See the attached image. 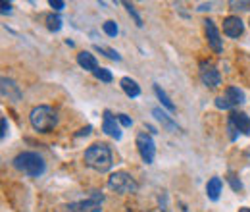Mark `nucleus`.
Instances as JSON below:
<instances>
[{"mask_svg":"<svg viewBox=\"0 0 250 212\" xmlns=\"http://www.w3.org/2000/svg\"><path fill=\"white\" fill-rule=\"evenodd\" d=\"M83 160L85 164L98 172V174H104V172H110L112 166H114V156H112V149L106 145V143H93L85 154H83Z\"/></svg>","mask_w":250,"mask_h":212,"instance_id":"nucleus-1","label":"nucleus"},{"mask_svg":"<svg viewBox=\"0 0 250 212\" xmlns=\"http://www.w3.org/2000/svg\"><path fill=\"white\" fill-rule=\"evenodd\" d=\"M14 168L29 178H41L46 170V162L44 158L39 154V152H33V151H25V152H20L16 158H14Z\"/></svg>","mask_w":250,"mask_h":212,"instance_id":"nucleus-2","label":"nucleus"},{"mask_svg":"<svg viewBox=\"0 0 250 212\" xmlns=\"http://www.w3.org/2000/svg\"><path fill=\"white\" fill-rule=\"evenodd\" d=\"M29 121H31L35 131L48 133L58 125V114H56L54 108H50L46 104H39L29 112Z\"/></svg>","mask_w":250,"mask_h":212,"instance_id":"nucleus-3","label":"nucleus"},{"mask_svg":"<svg viewBox=\"0 0 250 212\" xmlns=\"http://www.w3.org/2000/svg\"><path fill=\"white\" fill-rule=\"evenodd\" d=\"M108 189H112L120 195H133V193L139 191V183L129 172L118 170L108 178Z\"/></svg>","mask_w":250,"mask_h":212,"instance_id":"nucleus-4","label":"nucleus"},{"mask_svg":"<svg viewBox=\"0 0 250 212\" xmlns=\"http://www.w3.org/2000/svg\"><path fill=\"white\" fill-rule=\"evenodd\" d=\"M245 100H247V94L243 89H239V87H235V85H229L223 94H219L218 98L214 100V104H216V108L219 110H237L241 104H245Z\"/></svg>","mask_w":250,"mask_h":212,"instance_id":"nucleus-5","label":"nucleus"},{"mask_svg":"<svg viewBox=\"0 0 250 212\" xmlns=\"http://www.w3.org/2000/svg\"><path fill=\"white\" fill-rule=\"evenodd\" d=\"M198 75H200V81L208 87V89H216L221 85V73L216 68V64L210 60H200L198 64Z\"/></svg>","mask_w":250,"mask_h":212,"instance_id":"nucleus-6","label":"nucleus"},{"mask_svg":"<svg viewBox=\"0 0 250 212\" xmlns=\"http://www.w3.org/2000/svg\"><path fill=\"white\" fill-rule=\"evenodd\" d=\"M135 143H137V151L141 154L143 162L145 164H152L154 158H156V145H154L152 135L146 133V131H141V133H137V141Z\"/></svg>","mask_w":250,"mask_h":212,"instance_id":"nucleus-7","label":"nucleus"},{"mask_svg":"<svg viewBox=\"0 0 250 212\" xmlns=\"http://www.w3.org/2000/svg\"><path fill=\"white\" fill-rule=\"evenodd\" d=\"M102 203H104V195L100 191H93L89 199L85 201H75L67 205L69 212H100L102 211Z\"/></svg>","mask_w":250,"mask_h":212,"instance_id":"nucleus-8","label":"nucleus"},{"mask_svg":"<svg viewBox=\"0 0 250 212\" xmlns=\"http://www.w3.org/2000/svg\"><path fill=\"white\" fill-rule=\"evenodd\" d=\"M204 31H206V39H208L210 48H212L216 54H221V52H223V39H221V33H219L216 22L204 20Z\"/></svg>","mask_w":250,"mask_h":212,"instance_id":"nucleus-9","label":"nucleus"},{"mask_svg":"<svg viewBox=\"0 0 250 212\" xmlns=\"http://www.w3.org/2000/svg\"><path fill=\"white\" fill-rule=\"evenodd\" d=\"M102 131H104L106 135H110L112 139H116V141L122 139L120 121H118V118H116L110 110H104V112H102Z\"/></svg>","mask_w":250,"mask_h":212,"instance_id":"nucleus-10","label":"nucleus"},{"mask_svg":"<svg viewBox=\"0 0 250 212\" xmlns=\"http://www.w3.org/2000/svg\"><path fill=\"white\" fill-rule=\"evenodd\" d=\"M0 91H2V96H4V98L12 100V102H20L21 96H23L20 85H18L12 77H6V75L0 79Z\"/></svg>","mask_w":250,"mask_h":212,"instance_id":"nucleus-11","label":"nucleus"},{"mask_svg":"<svg viewBox=\"0 0 250 212\" xmlns=\"http://www.w3.org/2000/svg\"><path fill=\"white\" fill-rule=\"evenodd\" d=\"M245 33V24L239 16H227L223 18V35L229 39H239Z\"/></svg>","mask_w":250,"mask_h":212,"instance_id":"nucleus-12","label":"nucleus"},{"mask_svg":"<svg viewBox=\"0 0 250 212\" xmlns=\"http://www.w3.org/2000/svg\"><path fill=\"white\" fill-rule=\"evenodd\" d=\"M227 120L235 125V129H237L241 135H250V116L249 114H245V112H241V110H233V112L229 114Z\"/></svg>","mask_w":250,"mask_h":212,"instance_id":"nucleus-13","label":"nucleus"},{"mask_svg":"<svg viewBox=\"0 0 250 212\" xmlns=\"http://www.w3.org/2000/svg\"><path fill=\"white\" fill-rule=\"evenodd\" d=\"M152 116L156 118L160 123H162V127L164 129H167V131H171V133H175V131H179V125H177V121L173 120L162 106H154L152 108Z\"/></svg>","mask_w":250,"mask_h":212,"instance_id":"nucleus-14","label":"nucleus"},{"mask_svg":"<svg viewBox=\"0 0 250 212\" xmlns=\"http://www.w3.org/2000/svg\"><path fill=\"white\" fill-rule=\"evenodd\" d=\"M77 64H79L83 70L91 71V73H94V71L100 68L98 62H96V58H94V54H91L89 50H81V52L77 54Z\"/></svg>","mask_w":250,"mask_h":212,"instance_id":"nucleus-15","label":"nucleus"},{"mask_svg":"<svg viewBox=\"0 0 250 212\" xmlns=\"http://www.w3.org/2000/svg\"><path fill=\"white\" fill-rule=\"evenodd\" d=\"M221 189H223L221 178L214 176L212 180H208V183H206V195H208V199L216 203V201L219 199V195H221Z\"/></svg>","mask_w":250,"mask_h":212,"instance_id":"nucleus-16","label":"nucleus"},{"mask_svg":"<svg viewBox=\"0 0 250 212\" xmlns=\"http://www.w3.org/2000/svg\"><path fill=\"white\" fill-rule=\"evenodd\" d=\"M120 87L124 89V93L129 96V98H137V96H141V87H139V83H137L135 79H131V77H122Z\"/></svg>","mask_w":250,"mask_h":212,"instance_id":"nucleus-17","label":"nucleus"},{"mask_svg":"<svg viewBox=\"0 0 250 212\" xmlns=\"http://www.w3.org/2000/svg\"><path fill=\"white\" fill-rule=\"evenodd\" d=\"M154 93H156V96H158V100L162 102V106L166 108V110H169V112H175V104L171 102V98L167 96V93L164 91L158 83H154Z\"/></svg>","mask_w":250,"mask_h":212,"instance_id":"nucleus-18","label":"nucleus"},{"mask_svg":"<svg viewBox=\"0 0 250 212\" xmlns=\"http://www.w3.org/2000/svg\"><path fill=\"white\" fill-rule=\"evenodd\" d=\"M62 18H60V16H58V14H54V12H52V14H48V16H46V27H48V31H50V33H58V31L62 29Z\"/></svg>","mask_w":250,"mask_h":212,"instance_id":"nucleus-19","label":"nucleus"},{"mask_svg":"<svg viewBox=\"0 0 250 212\" xmlns=\"http://www.w3.org/2000/svg\"><path fill=\"white\" fill-rule=\"evenodd\" d=\"M94 50H96V52H100V54H104V56H108L110 60H116V62L122 60V54H120L118 50L110 48V47H100V45H94Z\"/></svg>","mask_w":250,"mask_h":212,"instance_id":"nucleus-20","label":"nucleus"},{"mask_svg":"<svg viewBox=\"0 0 250 212\" xmlns=\"http://www.w3.org/2000/svg\"><path fill=\"white\" fill-rule=\"evenodd\" d=\"M122 4H124V6H125V10H127V14H129V16L133 18V22L137 24V27H143L145 24H143V18H141V14L137 12V8H135V6L131 4V2H122Z\"/></svg>","mask_w":250,"mask_h":212,"instance_id":"nucleus-21","label":"nucleus"},{"mask_svg":"<svg viewBox=\"0 0 250 212\" xmlns=\"http://www.w3.org/2000/svg\"><path fill=\"white\" fill-rule=\"evenodd\" d=\"M93 75L98 81H102V83H112L114 81V75H112V71L108 68H98Z\"/></svg>","mask_w":250,"mask_h":212,"instance_id":"nucleus-22","label":"nucleus"},{"mask_svg":"<svg viewBox=\"0 0 250 212\" xmlns=\"http://www.w3.org/2000/svg\"><path fill=\"white\" fill-rule=\"evenodd\" d=\"M227 182H229L231 189H233L235 193H241V191H243V182L237 178L235 172H227Z\"/></svg>","mask_w":250,"mask_h":212,"instance_id":"nucleus-23","label":"nucleus"},{"mask_svg":"<svg viewBox=\"0 0 250 212\" xmlns=\"http://www.w3.org/2000/svg\"><path fill=\"white\" fill-rule=\"evenodd\" d=\"M102 31H104L108 37H116V35L120 33V27H118V24H116V22L108 20V22H104V25H102Z\"/></svg>","mask_w":250,"mask_h":212,"instance_id":"nucleus-24","label":"nucleus"},{"mask_svg":"<svg viewBox=\"0 0 250 212\" xmlns=\"http://www.w3.org/2000/svg\"><path fill=\"white\" fill-rule=\"evenodd\" d=\"M229 6H231V10H241V12H245V10H250V2H237V0H231L229 2Z\"/></svg>","mask_w":250,"mask_h":212,"instance_id":"nucleus-25","label":"nucleus"},{"mask_svg":"<svg viewBox=\"0 0 250 212\" xmlns=\"http://www.w3.org/2000/svg\"><path fill=\"white\" fill-rule=\"evenodd\" d=\"M227 135H229V141H237V139H239V135H241V133L235 129V125H233L229 120H227Z\"/></svg>","mask_w":250,"mask_h":212,"instance_id":"nucleus-26","label":"nucleus"},{"mask_svg":"<svg viewBox=\"0 0 250 212\" xmlns=\"http://www.w3.org/2000/svg\"><path fill=\"white\" fill-rule=\"evenodd\" d=\"M116 118L120 121V125H124V127H131V125H133V120H131L127 114H118Z\"/></svg>","mask_w":250,"mask_h":212,"instance_id":"nucleus-27","label":"nucleus"},{"mask_svg":"<svg viewBox=\"0 0 250 212\" xmlns=\"http://www.w3.org/2000/svg\"><path fill=\"white\" fill-rule=\"evenodd\" d=\"M48 4H50V8H52L54 12H62L63 8H65V2H63V0H50Z\"/></svg>","mask_w":250,"mask_h":212,"instance_id":"nucleus-28","label":"nucleus"},{"mask_svg":"<svg viewBox=\"0 0 250 212\" xmlns=\"http://www.w3.org/2000/svg\"><path fill=\"white\" fill-rule=\"evenodd\" d=\"M0 127H2V131H0V139H6V137H8V129H10V125H8V120H6V118L0 120Z\"/></svg>","mask_w":250,"mask_h":212,"instance_id":"nucleus-29","label":"nucleus"},{"mask_svg":"<svg viewBox=\"0 0 250 212\" xmlns=\"http://www.w3.org/2000/svg\"><path fill=\"white\" fill-rule=\"evenodd\" d=\"M158 201H160V211L167 212V195H166V193H162Z\"/></svg>","mask_w":250,"mask_h":212,"instance_id":"nucleus-30","label":"nucleus"},{"mask_svg":"<svg viewBox=\"0 0 250 212\" xmlns=\"http://www.w3.org/2000/svg\"><path fill=\"white\" fill-rule=\"evenodd\" d=\"M91 131H93V125H87V127L79 129V131L75 133V137H87V135H91Z\"/></svg>","mask_w":250,"mask_h":212,"instance_id":"nucleus-31","label":"nucleus"},{"mask_svg":"<svg viewBox=\"0 0 250 212\" xmlns=\"http://www.w3.org/2000/svg\"><path fill=\"white\" fill-rule=\"evenodd\" d=\"M0 12H2L4 16H6V14H12V2L4 0V2H2V10H0Z\"/></svg>","mask_w":250,"mask_h":212,"instance_id":"nucleus-32","label":"nucleus"},{"mask_svg":"<svg viewBox=\"0 0 250 212\" xmlns=\"http://www.w3.org/2000/svg\"><path fill=\"white\" fill-rule=\"evenodd\" d=\"M210 8H212V4L208 2V4H200L196 10H198V12H206V10H210Z\"/></svg>","mask_w":250,"mask_h":212,"instance_id":"nucleus-33","label":"nucleus"},{"mask_svg":"<svg viewBox=\"0 0 250 212\" xmlns=\"http://www.w3.org/2000/svg\"><path fill=\"white\" fill-rule=\"evenodd\" d=\"M145 127L148 129V133H150V135H156V133H158L156 127H154V125H150V123H145Z\"/></svg>","mask_w":250,"mask_h":212,"instance_id":"nucleus-34","label":"nucleus"},{"mask_svg":"<svg viewBox=\"0 0 250 212\" xmlns=\"http://www.w3.org/2000/svg\"><path fill=\"white\" fill-rule=\"evenodd\" d=\"M239 212H250V209H249V207H241V209H239Z\"/></svg>","mask_w":250,"mask_h":212,"instance_id":"nucleus-35","label":"nucleus"}]
</instances>
